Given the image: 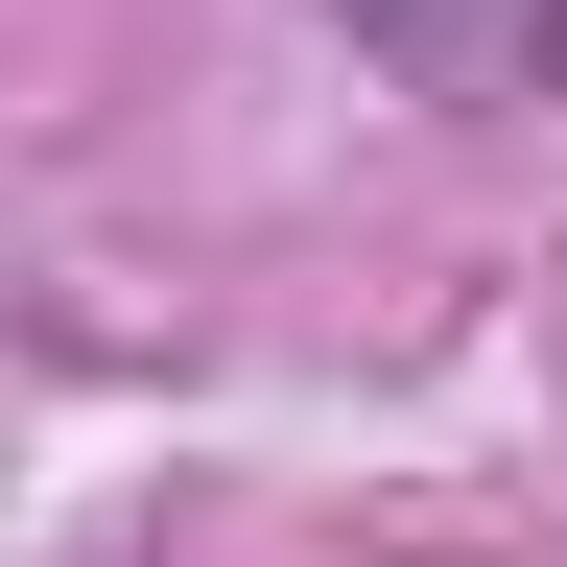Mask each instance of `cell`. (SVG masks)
I'll return each mask as SVG.
<instances>
[{
	"mask_svg": "<svg viewBox=\"0 0 567 567\" xmlns=\"http://www.w3.org/2000/svg\"><path fill=\"white\" fill-rule=\"evenodd\" d=\"M354 48L402 71V95H450V118H544L567 95V0H331Z\"/></svg>",
	"mask_w": 567,
	"mask_h": 567,
	"instance_id": "obj_1",
	"label": "cell"
}]
</instances>
